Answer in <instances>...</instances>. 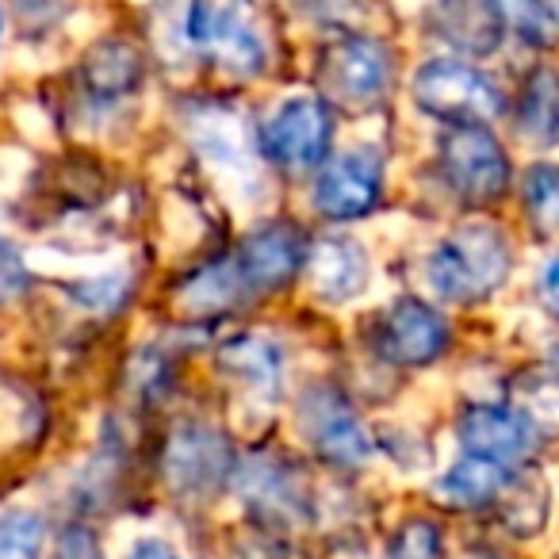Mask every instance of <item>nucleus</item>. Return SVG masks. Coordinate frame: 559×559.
<instances>
[{
	"mask_svg": "<svg viewBox=\"0 0 559 559\" xmlns=\"http://www.w3.org/2000/svg\"><path fill=\"white\" fill-rule=\"evenodd\" d=\"M510 276V246L495 226H464L429 257V284L449 304H479Z\"/></svg>",
	"mask_w": 559,
	"mask_h": 559,
	"instance_id": "obj_1",
	"label": "nucleus"
},
{
	"mask_svg": "<svg viewBox=\"0 0 559 559\" xmlns=\"http://www.w3.org/2000/svg\"><path fill=\"white\" fill-rule=\"evenodd\" d=\"M391 73L395 62L380 39L342 35L326 43L319 55V100L337 104L345 111H368L388 96Z\"/></svg>",
	"mask_w": 559,
	"mask_h": 559,
	"instance_id": "obj_2",
	"label": "nucleus"
},
{
	"mask_svg": "<svg viewBox=\"0 0 559 559\" xmlns=\"http://www.w3.org/2000/svg\"><path fill=\"white\" fill-rule=\"evenodd\" d=\"M234 467L230 441L203 421H180L162 449L165 487L188 502H211L230 483Z\"/></svg>",
	"mask_w": 559,
	"mask_h": 559,
	"instance_id": "obj_3",
	"label": "nucleus"
},
{
	"mask_svg": "<svg viewBox=\"0 0 559 559\" xmlns=\"http://www.w3.org/2000/svg\"><path fill=\"white\" fill-rule=\"evenodd\" d=\"M188 43L234 73L264 70V39L253 24V0H192L185 16Z\"/></svg>",
	"mask_w": 559,
	"mask_h": 559,
	"instance_id": "obj_4",
	"label": "nucleus"
},
{
	"mask_svg": "<svg viewBox=\"0 0 559 559\" xmlns=\"http://www.w3.org/2000/svg\"><path fill=\"white\" fill-rule=\"evenodd\" d=\"M441 173L464 203H495L510 188V157L487 123H452L441 139Z\"/></svg>",
	"mask_w": 559,
	"mask_h": 559,
	"instance_id": "obj_5",
	"label": "nucleus"
},
{
	"mask_svg": "<svg viewBox=\"0 0 559 559\" xmlns=\"http://www.w3.org/2000/svg\"><path fill=\"white\" fill-rule=\"evenodd\" d=\"M299 429H304L314 456L330 467L357 472V467H365L372 460V433H368L365 421L349 406V399L334 383H314V388L304 391Z\"/></svg>",
	"mask_w": 559,
	"mask_h": 559,
	"instance_id": "obj_6",
	"label": "nucleus"
},
{
	"mask_svg": "<svg viewBox=\"0 0 559 559\" xmlns=\"http://www.w3.org/2000/svg\"><path fill=\"white\" fill-rule=\"evenodd\" d=\"M414 100L421 111L444 119V123H487L502 111V93L475 66L433 58L414 78Z\"/></svg>",
	"mask_w": 559,
	"mask_h": 559,
	"instance_id": "obj_7",
	"label": "nucleus"
},
{
	"mask_svg": "<svg viewBox=\"0 0 559 559\" xmlns=\"http://www.w3.org/2000/svg\"><path fill=\"white\" fill-rule=\"evenodd\" d=\"M334 116L319 96H292L261 127V154L280 169H311L330 154Z\"/></svg>",
	"mask_w": 559,
	"mask_h": 559,
	"instance_id": "obj_8",
	"label": "nucleus"
},
{
	"mask_svg": "<svg viewBox=\"0 0 559 559\" xmlns=\"http://www.w3.org/2000/svg\"><path fill=\"white\" fill-rule=\"evenodd\" d=\"M372 345L399 368H426L449 349V322L421 299H399L376 319Z\"/></svg>",
	"mask_w": 559,
	"mask_h": 559,
	"instance_id": "obj_9",
	"label": "nucleus"
},
{
	"mask_svg": "<svg viewBox=\"0 0 559 559\" xmlns=\"http://www.w3.org/2000/svg\"><path fill=\"white\" fill-rule=\"evenodd\" d=\"M383 192V165L372 150H349L334 157L322 169L319 188H314V207L334 223H353L365 218L380 203Z\"/></svg>",
	"mask_w": 559,
	"mask_h": 559,
	"instance_id": "obj_10",
	"label": "nucleus"
},
{
	"mask_svg": "<svg viewBox=\"0 0 559 559\" xmlns=\"http://www.w3.org/2000/svg\"><path fill=\"white\" fill-rule=\"evenodd\" d=\"M460 444L472 456H487L498 464H518V460L533 456L536 449V429L525 411H510V406H487L472 403L460 411Z\"/></svg>",
	"mask_w": 559,
	"mask_h": 559,
	"instance_id": "obj_11",
	"label": "nucleus"
},
{
	"mask_svg": "<svg viewBox=\"0 0 559 559\" xmlns=\"http://www.w3.org/2000/svg\"><path fill=\"white\" fill-rule=\"evenodd\" d=\"M304 269L311 280V292L326 304H349L368 284V253L342 234H326V238L311 241Z\"/></svg>",
	"mask_w": 559,
	"mask_h": 559,
	"instance_id": "obj_12",
	"label": "nucleus"
},
{
	"mask_svg": "<svg viewBox=\"0 0 559 559\" xmlns=\"http://www.w3.org/2000/svg\"><path fill=\"white\" fill-rule=\"evenodd\" d=\"M307 261V241L299 234V226L292 223H272L261 226L257 234H249V241L241 246V272H246L249 288L269 292L296 280V272Z\"/></svg>",
	"mask_w": 559,
	"mask_h": 559,
	"instance_id": "obj_13",
	"label": "nucleus"
},
{
	"mask_svg": "<svg viewBox=\"0 0 559 559\" xmlns=\"http://www.w3.org/2000/svg\"><path fill=\"white\" fill-rule=\"evenodd\" d=\"M249 280L238 261H215L207 269L192 272L177 288V311L188 319H211V314H226L249 296Z\"/></svg>",
	"mask_w": 559,
	"mask_h": 559,
	"instance_id": "obj_14",
	"label": "nucleus"
},
{
	"mask_svg": "<svg viewBox=\"0 0 559 559\" xmlns=\"http://www.w3.org/2000/svg\"><path fill=\"white\" fill-rule=\"evenodd\" d=\"M433 32L449 47L464 55H490L502 39V24L490 12L487 0H437L433 4Z\"/></svg>",
	"mask_w": 559,
	"mask_h": 559,
	"instance_id": "obj_15",
	"label": "nucleus"
},
{
	"mask_svg": "<svg viewBox=\"0 0 559 559\" xmlns=\"http://www.w3.org/2000/svg\"><path fill=\"white\" fill-rule=\"evenodd\" d=\"M241 487H246V498L253 502V510L264 513V518H272V521H284V525H292V521L307 513L304 483H299V475L292 472V467H284V464H272V460H253V464L246 467V479H241Z\"/></svg>",
	"mask_w": 559,
	"mask_h": 559,
	"instance_id": "obj_16",
	"label": "nucleus"
},
{
	"mask_svg": "<svg viewBox=\"0 0 559 559\" xmlns=\"http://www.w3.org/2000/svg\"><path fill=\"white\" fill-rule=\"evenodd\" d=\"M218 365L230 376H238L257 395H276L280 383H284V353H280L276 342H269L261 334H246L226 342L218 349Z\"/></svg>",
	"mask_w": 559,
	"mask_h": 559,
	"instance_id": "obj_17",
	"label": "nucleus"
},
{
	"mask_svg": "<svg viewBox=\"0 0 559 559\" xmlns=\"http://www.w3.org/2000/svg\"><path fill=\"white\" fill-rule=\"evenodd\" d=\"M81 73H85V85L93 96H100V100H119V96L139 88L142 55L123 39H104L85 55Z\"/></svg>",
	"mask_w": 559,
	"mask_h": 559,
	"instance_id": "obj_18",
	"label": "nucleus"
},
{
	"mask_svg": "<svg viewBox=\"0 0 559 559\" xmlns=\"http://www.w3.org/2000/svg\"><path fill=\"white\" fill-rule=\"evenodd\" d=\"M510 479V467L498 464V460H487V456H472L460 460L452 472L441 475L437 483V498L452 510H479V506H490L498 498V490L506 487Z\"/></svg>",
	"mask_w": 559,
	"mask_h": 559,
	"instance_id": "obj_19",
	"label": "nucleus"
},
{
	"mask_svg": "<svg viewBox=\"0 0 559 559\" xmlns=\"http://www.w3.org/2000/svg\"><path fill=\"white\" fill-rule=\"evenodd\" d=\"M192 142L207 162L223 165V169H241L249 157V139L241 116L223 104L192 111Z\"/></svg>",
	"mask_w": 559,
	"mask_h": 559,
	"instance_id": "obj_20",
	"label": "nucleus"
},
{
	"mask_svg": "<svg viewBox=\"0 0 559 559\" xmlns=\"http://www.w3.org/2000/svg\"><path fill=\"white\" fill-rule=\"evenodd\" d=\"M495 502L498 518L513 536H536L548 521V487H544L540 472H510Z\"/></svg>",
	"mask_w": 559,
	"mask_h": 559,
	"instance_id": "obj_21",
	"label": "nucleus"
},
{
	"mask_svg": "<svg viewBox=\"0 0 559 559\" xmlns=\"http://www.w3.org/2000/svg\"><path fill=\"white\" fill-rule=\"evenodd\" d=\"M518 131L533 146L559 142V78L551 70H536L521 88Z\"/></svg>",
	"mask_w": 559,
	"mask_h": 559,
	"instance_id": "obj_22",
	"label": "nucleus"
},
{
	"mask_svg": "<svg viewBox=\"0 0 559 559\" xmlns=\"http://www.w3.org/2000/svg\"><path fill=\"white\" fill-rule=\"evenodd\" d=\"M490 12L506 32H513L528 47H551L556 39V12L548 0H487Z\"/></svg>",
	"mask_w": 559,
	"mask_h": 559,
	"instance_id": "obj_23",
	"label": "nucleus"
},
{
	"mask_svg": "<svg viewBox=\"0 0 559 559\" xmlns=\"http://www.w3.org/2000/svg\"><path fill=\"white\" fill-rule=\"evenodd\" d=\"M521 200H525V211L536 230L556 234L559 230V169L556 165H533V169L525 173Z\"/></svg>",
	"mask_w": 559,
	"mask_h": 559,
	"instance_id": "obj_24",
	"label": "nucleus"
},
{
	"mask_svg": "<svg viewBox=\"0 0 559 559\" xmlns=\"http://www.w3.org/2000/svg\"><path fill=\"white\" fill-rule=\"evenodd\" d=\"M47 525L39 513L12 510L0 518V559H43Z\"/></svg>",
	"mask_w": 559,
	"mask_h": 559,
	"instance_id": "obj_25",
	"label": "nucleus"
},
{
	"mask_svg": "<svg viewBox=\"0 0 559 559\" xmlns=\"http://www.w3.org/2000/svg\"><path fill=\"white\" fill-rule=\"evenodd\" d=\"M388 559H441V528L433 521H406L388 548Z\"/></svg>",
	"mask_w": 559,
	"mask_h": 559,
	"instance_id": "obj_26",
	"label": "nucleus"
},
{
	"mask_svg": "<svg viewBox=\"0 0 559 559\" xmlns=\"http://www.w3.org/2000/svg\"><path fill=\"white\" fill-rule=\"evenodd\" d=\"M73 296H78L88 311L111 314L127 296V276H88L73 288Z\"/></svg>",
	"mask_w": 559,
	"mask_h": 559,
	"instance_id": "obj_27",
	"label": "nucleus"
},
{
	"mask_svg": "<svg viewBox=\"0 0 559 559\" xmlns=\"http://www.w3.org/2000/svg\"><path fill=\"white\" fill-rule=\"evenodd\" d=\"M27 284H32V276H27V264L20 257V249L0 238V304H12L20 292H27Z\"/></svg>",
	"mask_w": 559,
	"mask_h": 559,
	"instance_id": "obj_28",
	"label": "nucleus"
},
{
	"mask_svg": "<svg viewBox=\"0 0 559 559\" xmlns=\"http://www.w3.org/2000/svg\"><path fill=\"white\" fill-rule=\"evenodd\" d=\"M540 299H544V307H548V311L559 319V257H551V261L544 264V272H540Z\"/></svg>",
	"mask_w": 559,
	"mask_h": 559,
	"instance_id": "obj_29",
	"label": "nucleus"
},
{
	"mask_svg": "<svg viewBox=\"0 0 559 559\" xmlns=\"http://www.w3.org/2000/svg\"><path fill=\"white\" fill-rule=\"evenodd\" d=\"M58 559H100V551H96V544L85 533H70L62 536V556Z\"/></svg>",
	"mask_w": 559,
	"mask_h": 559,
	"instance_id": "obj_30",
	"label": "nucleus"
},
{
	"mask_svg": "<svg viewBox=\"0 0 559 559\" xmlns=\"http://www.w3.org/2000/svg\"><path fill=\"white\" fill-rule=\"evenodd\" d=\"M131 559H180V556L162 540H142V544H134Z\"/></svg>",
	"mask_w": 559,
	"mask_h": 559,
	"instance_id": "obj_31",
	"label": "nucleus"
}]
</instances>
